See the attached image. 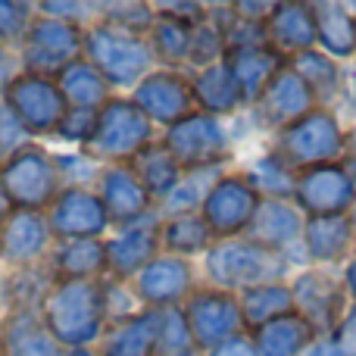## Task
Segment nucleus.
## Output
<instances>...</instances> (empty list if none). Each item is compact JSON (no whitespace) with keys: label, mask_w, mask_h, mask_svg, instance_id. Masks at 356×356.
Wrapping results in <instances>:
<instances>
[{"label":"nucleus","mask_w":356,"mask_h":356,"mask_svg":"<svg viewBox=\"0 0 356 356\" xmlns=\"http://www.w3.org/2000/svg\"><path fill=\"white\" fill-rule=\"evenodd\" d=\"M341 282H344V291H347V297H350V307H356V253L344 263V269H341Z\"/></svg>","instance_id":"53"},{"label":"nucleus","mask_w":356,"mask_h":356,"mask_svg":"<svg viewBox=\"0 0 356 356\" xmlns=\"http://www.w3.org/2000/svg\"><path fill=\"white\" fill-rule=\"evenodd\" d=\"M97 197L104 200L106 213H110V222H119V225H131V222L144 219V216L150 213V200H154V197L147 194V188L138 181L131 166L100 169Z\"/></svg>","instance_id":"23"},{"label":"nucleus","mask_w":356,"mask_h":356,"mask_svg":"<svg viewBox=\"0 0 356 356\" xmlns=\"http://www.w3.org/2000/svg\"><path fill=\"white\" fill-rule=\"evenodd\" d=\"M47 225L60 241L100 238L110 228V213H106L104 200L88 188H66L50 207Z\"/></svg>","instance_id":"17"},{"label":"nucleus","mask_w":356,"mask_h":356,"mask_svg":"<svg viewBox=\"0 0 356 356\" xmlns=\"http://www.w3.org/2000/svg\"><path fill=\"white\" fill-rule=\"evenodd\" d=\"M100 288H104V309H106V319H113L116 325H122V322L135 319V303H131V297L125 294L122 282L119 278H113V282H100Z\"/></svg>","instance_id":"46"},{"label":"nucleus","mask_w":356,"mask_h":356,"mask_svg":"<svg viewBox=\"0 0 356 356\" xmlns=\"http://www.w3.org/2000/svg\"><path fill=\"white\" fill-rule=\"evenodd\" d=\"M135 106L160 125H175L194 113V91L191 79H184L175 69H156L135 88Z\"/></svg>","instance_id":"16"},{"label":"nucleus","mask_w":356,"mask_h":356,"mask_svg":"<svg viewBox=\"0 0 356 356\" xmlns=\"http://www.w3.org/2000/svg\"><path fill=\"white\" fill-rule=\"evenodd\" d=\"M250 338L259 356H307L309 347L319 341V334L303 316L288 313L282 319L269 322V325L257 328Z\"/></svg>","instance_id":"27"},{"label":"nucleus","mask_w":356,"mask_h":356,"mask_svg":"<svg viewBox=\"0 0 356 356\" xmlns=\"http://www.w3.org/2000/svg\"><path fill=\"white\" fill-rule=\"evenodd\" d=\"M56 85H60L66 104H72V110H97V106H104L106 100H110L104 75L88 60H79V63H72V66H66L56 75Z\"/></svg>","instance_id":"35"},{"label":"nucleus","mask_w":356,"mask_h":356,"mask_svg":"<svg viewBox=\"0 0 356 356\" xmlns=\"http://www.w3.org/2000/svg\"><path fill=\"white\" fill-rule=\"evenodd\" d=\"M266 41L284 60H294V56L307 54V50H316L319 38H316L313 3H303V0L275 3L272 16L266 19Z\"/></svg>","instance_id":"21"},{"label":"nucleus","mask_w":356,"mask_h":356,"mask_svg":"<svg viewBox=\"0 0 356 356\" xmlns=\"http://www.w3.org/2000/svg\"><path fill=\"white\" fill-rule=\"evenodd\" d=\"M106 322L100 282H60L44 303V325L56 344L81 350L100 338Z\"/></svg>","instance_id":"2"},{"label":"nucleus","mask_w":356,"mask_h":356,"mask_svg":"<svg viewBox=\"0 0 356 356\" xmlns=\"http://www.w3.org/2000/svg\"><path fill=\"white\" fill-rule=\"evenodd\" d=\"M316 106H319V100L309 91V85L291 66H284L282 72L269 81L263 97L253 104V122H257L259 129L282 131L284 125L297 122L300 116L313 113Z\"/></svg>","instance_id":"15"},{"label":"nucleus","mask_w":356,"mask_h":356,"mask_svg":"<svg viewBox=\"0 0 356 356\" xmlns=\"http://www.w3.org/2000/svg\"><path fill=\"white\" fill-rule=\"evenodd\" d=\"M291 297H294V313L303 316L319 338H328L350 309V297L341 275H334L332 269H316V266L297 272L291 282Z\"/></svg>","instance_id":"8"},{"label":"nucleus","mask_w":356,"mask_h":356,"mask_svg":"<svg viewBox=\"0 0 356 356\" xmlns=\"http://www.w3.org/2000/svg\"><path fill=\"white\" fill-rule=\"evenodd\" d=\"M181 313L191 328V338L200 347V353L216 350L228 338L244 332V316H241L238 294H228V291H219V288L194 291L184 300Z\"/></svg>","instance_id":"10"},{"label":"nucleus","mask_w":356,"mask_h":356,"mask_svg":"<svg viewBox=\"0 0 356 356\" xmlns=\"http://www.w3.org/2000/svg\"><path fill=\"white\" fill-rule=\"evenodd\" d=\"M156 356H200V347L191 338V328L184 322L181 307L163 309V325L156 338Z\"/></svg>","instance_id":"40"},{"label":"nucleus","mask_w":356,"mask_h":356,"mask_svg":"<svg viewBox=\"0 0 356 356\" xmlns=\"http://www.w3.org/2000/svg\"><path fill=\"white\" fill-rule=\"evenodd\" d=\"M50 238H54V232H50L47 219L41 213L13 209L0 222V259L13 263L16 269H25L47 253Z\"/></svg>","instance_id":"22"},{"label":"nucleus","mask_w":356,"mask_h":356,"mask_svg":"<svg viewBox=\"0 0 356 356\" xmlns=\"http://www.w3.org/2000/svg\"><path fill=\"white\" fill-rule=\"evenodd\" d=\"M313 19L322 54H328L338 63L356 60V13L350 6L338 3V0H316Z\"/></svg>","instance_id":"25"},{"label":"nucleus","mask_w":356,"mask_h":356,"mask_svg":"<svg viewBox=\"0 0 356 356\" xmlns=\"http://www.w3.org/2000/svg\"><path fill=\"white\" fill-rule=\"evenodd\" d=\"M147 144H154V122L135 106V100H106L97 110V131L91 138L94 160H135Z\"/></svg>","instance_id":"6"},{"label":"nucleus","mask_w":356,"mask_h":356,"mask_svg":"<svg viewBox=\"0 0 356 356\" xmlns=\"http://www.w3.org/2000/svg\"><path fill=\"white\" fill-rule=\"evenodd\" d=\"M10 216V200H6V194H3V188H0V222Z\"/></svg>","instance_id":"55"},{"label":"nucleus","mask_w":356,"mask_h":356,"mask_svg":"<svg viewBox=\"0 0 356 356\" xmlns=\"http://www.w3.org/2000/svg\"><path fill=\"white\" fill-rule=\"evenodd\" d=\"M238 303H241V316H244V332L247 334H253L257 328L282 319V316L294 313V297H291L288 282L250 288V291H244V294H238Z\"/></svg>","instance_id":"30"},{"label":"nucleus","mask_w":356,"mask_h":356,"mask_svg":"<svg viewBox=\"0 0 356 356\" xmlns=\"http://www.w3.org/2000/svg\"><path fill=\"white\" fill-rule=\"evenodd\" d=\"M38 10L50 19H60V22H72L79 25L85 19V13H97L100 3H69V0H50V3H41Z\"/></svg>","instance_id":"48"},{"label":"nucleus","mask_w":356,"mask_h":356,"mask_svg":"<svg viewBox=\"0 0 356 356\" xmlns=\"http://www.w3.org/2000/svg\"><path fill=\"white\" fill-rule=\"evenodd\" d=\"M56 172H60V181H72L69 188H81L85 181H97L100 169L97 160L91 156H54Z\"/></svg>","instance_id":"45"},{"label":"nucleus","mask_w":356,"mask_h":356,"mask_svg":"<svg viewBox=\"0 0 356 356\" xmlns=\"http://www.w3.org/2000/svg\"><path fill=\"white\" fill-rule=\"evenodd\" d=\"M288 66L300 75L303 81L309 85V91L316 94L319 106H328L334 97L341 94V81H344V69H341L338 60H332L328 54H322L319 47L307 50V54L288 60Z\"/></svg>","instance_id":"34"},{"label":"nucleus","mask_w":356,"mask_h":356,"mask_svg":"<svg viewBox=\"0 0 356 356\" xmlns=\"http://www.w3.org/2000/svg\"><path fill=\"white\" fill-rule=\"evenodd\" d=\"M244 178L250 181V188L257 191L263 200H294L297 169H291L275 150L257 156L253 166L244 172Z\"/></svg>","instance_id":"36"},{"label":"nucleus","mask_w":356,"mask_h":356,"mask_svg":"<svg viewBox=\"0 0 356 356\" xmlns=\"http://www.w3.org/2000/svg\"><path fill=\"white\" fill-rule=\"evenodd\" d=\"M191 91H194V106L207 116H232L244 106V94H241L238 81H234L228 63H213V66L194 72L191 79Z\"/></svg>","instance_id":"26"},{"label":"nucleus","mask_w":356,"mask_h":356,"mask_svg":"<svg viewBox=\"0 0 356 356\" xmlns=\"http://www.w3.org/2000/svg\"><path fill=\"white\" fill-rule=\"evenodd\" d=\"M100 13H106L104 22L116 25L122 31L144 38L156 22V6L150 3H100Z\"/></svg>","instance_id":"41"},{"label":"nucleus","mask_w":356,"mask_h":356,"mask_svg":"<svg viewBox=\"0 0 356 356\" xmlns=\"http://www.w3.org/2000/svg\"><path fill=\"white\" fill-rule=\"evenodd\" d=\"M63 356H97V353H91L88 347H81V350H69V353H63Z\"/></svg>","instance_id":"56"},{"label":"nucleus","mask_w":356,"mask_h":356,"mask_svg":"<svg viewBox=\"0 0 356 356\" xmlns=\"http://www.w3.org/2000/svg\"><path fill=\"white\" fill-rule=\"evenodd\" d=\"M225 175L222 166H209V169H191L181 175L178 188L163 200V213L172 219V216H188V213H200L203 200L209 197L213 184Z\"/></svg>","instance_id":"38"},{"label":"nucleus","mask_w":356,"mask_h":356,"mask_svg":"<svg viewBox=\"0 0 356 356\" xmlns=\"http://www.w3.org/2000/svg\"><path fill=\"white\" fill-rule=\"evenodd\" d=\"M85 56L104 75L106 85L116 88H138L150 75V66L156 60L150 41L110 22H97L85 31Z\"/></svg>","instance_id":"4"},{"label":"nucleus","mask_w":356,"mask_h":356,"mask_svg":"<svg viewBox=\"0 0 356 356\" xmlns=\"http://www.w3.org/2000/svg\"><path fill=\"white\" fill-rule=\"evenodd\" d=\"M207 356H259L257 353V344H253V338L247 332L234 334V338H228L225 344H219L216 350H209Z\"/></svg>","instance_id":"50"},{"label":"nucleus","mask_w":356,"mask_h":356,"mask_svg":"<svg viewBox=\"0 0 356 356\" xmlns=\"http://www.w3.org/2000/svg\"><path fill=\"white\" fill-rule=\"evenodd\" d=\"M213 244H216V238L200 213L172 216V219H166L160 228V247L169 257L188 259V257H197V253H207Z\"/></svg>","instance_id":"33"},{"label":"nucleus","mask_w":356,"mask_h":356,"mask_svg":"<svg viewBox=\"0 0 356 356\" xmlns=\"http://www.w3.org/2000/svg\"><path fill=\"white\" fill-rule=\"evenodd\" d=\"M194 294V269L181 257H156L138 275V297L150 309H175Z\"/></svg>","instance_id":"20"},{"label":"nucleus","mask_w":356,"mask_h":356,"mask_svg":"<svg viewBox=\"0 0 356 356\" xmlns=\"http://www.w3.org/2000/svg\"><path fill=\"white\" fill-rule=\"evenodd\" d=\"M222 60H225V38H222V31L207 19V22H200L194 29V35H191L188 63L197 66V72H200V69L213 66V63H222Z\"/></svg>","instance_id":"42"},{"label":"nucleus","mask_w":356,"mask_h":356,"mask_svg":"<svg viewBox=\"0 0 356 356\" xmlns=\"http://www.w3.org/2000/svg\"><path fill=\"white\" fill-rule=\"evenodd\" d=\"M50 275H44L35 266H25V269H16L10 278L3 282V300L10 303L13 313H35L44 309L50 297Z\"/></svg>","instance_id":"37"},{"label":"nucleus","mask_w":356,"mask_h":356,"mask_svg":"<svg viewBox=\"0 0 356 356\" xmlns=\"http://www.w3.org/2000/svg\"><path fill=\"white\" fill-rule=\"evenodd\" d=\"M85 54V35L79 25L50 16H35L22 41V66L31 75H60Z\"/></svg>","instance_id":"9"},{"label":"nucleus","mask_w":356,"mask_h":356,"mask_svg":"<svg viewBox=\"0 0 356 356\" xmlns=\"http://www.w3.org/2000/svg\"><path fill=\"white\" fill-rule=\"evenodd\" d=\"M131 169H135L138 181L147 188V194L160 197V200H166V197L172 194L184 175V169L178 166L175 156L166 150V144H147V147L131 160Z\"/></svg>","instance_id":"32"},{"label":"nucleus","mask_w":356,"mask_h":356,"mask_svg":"<svg viewBox=\"0 0 356 356\" xmlns=\"http://www.w3.org/2000/svg\"><path fill=\"white\" fill-rule=\"evenodd\" d=\"M356 253V219L350 216H313L303 225V257L316 269L344 266Z\"/></svg>","instance_id":"19"},{"label":"nucleus","mask_w":356,"mask_h":356,"mask_svg":"<svg viewBox=\"0 0 356 356\" xmlns=\"http://www.w3.org/2000/svg\"><path fill=\"white\" fill-rule=\"evenodd\" d=\"M234 6V16L247 19V22H263L272 16V10H275V3H257V0H238Z\"/></svg>","instance_id":"51"},{"label":"nucleus","mask_w":356,"mask_h":356,"mask_svg":"<svg viewBox=\"0 0 356 356\" xmlns=\"http://www.w3.org/2000/svg\"><path fill=\"white\" fill-rule=\"evenodd\" d=\"M347 144L350 141H347V131L341 125L338 113L332 106H316L313 113L275 131L272 150L291 169L303 172V169L325 166V163H341V156L347 154Z\"/></svg>","instance_id":"3"},{"label":"nucleus","mask_w":356,"mask_h":356,"mask_svg":"<svg viewBox=\"0 0 356 356\" xmlns=\"http://www.w3.org/2000/svg\"><path fill=\"white\" fill-rule=\"evenodd\" d=\"M160 228L163 222L156 213H147L144 219L122 225L113 241H106V269L122 282L129 275H141L160 250Z\"/></svg>","instance_id":"18"},{"label":"nucleus","mask_w":356,"mask_h":356,"mask_svg":"<svg viewBox=\"0 0 356 356\" xmlns=\"http://www.w3.org/2000/svg\"><path fill=\"white\" fill-rule=\"evenodd\" d=\"M0 188H3L10 207L41 213L44 207H54L60 197V172L54 156L38 144H22L10 160L0 166Z\"/></svg>","instance_id":"5"},{"label":"nucleus","mask_w":356,"mask_h":356,"mask_svg":"<svg viewBox=\"0 0 356 356\" xmlns=\"http://www.w3.org/2000/svg\"><path fill=\"white\" fill-rule=\"evenodd\" d=\"M22 125L16 122V116L10 113V106L0 104V166L22 147Z\"/></svg>","instance_id":"47"},{"label":"nucleus","mask_w":356,"mask_h":356,"mask_svg":"<svg viewBox=\"0 0 356 356\" xmlns=\"http://www.w3.org/2000/svg\"><path fill=\"white\" fill-rule=\"evenodd\" d=\"M106 269V244L97 238L60 241L54 250V272L60 282H94Z\"/></svg>","instance_id":"29"},{"label":"nucleus","mask_w":356,"mask_h":356,"mask_svg":"<svg viewBox=\"0 0 356 356\" xmlns=\"http://www.w3.org/2000/svg\"><path fill=\"white\" fill-rule=\"evenodd\" d=\"M163 144H166V150L175 156V163L184 172L222 166V163L228 160V150H232L222 119L207 116V113H200V110L184 116L181 122L169 125Z\"/></svg>","instance_id":"7"},{"label":"nucleus","mask_w":356,"mask_h":356,"mask_svg":"<svg viewBox=\"0 0 356 356\" xmlns=\"http://www.w3.org/2000/svg\"><path fill=\"white\" fill-rule=\"evenodd\" d=\"M203 269L213 288L228 291V294H244L259 284L284 282V275L291 272V259L250 238H228L216 241L203 253Z\"/></svg>","instance_id":"1"},{"label":"nucleus","mask_w":356,"mask_h":356,"mask_svg":"<svg viewBox=\"0 0 356 356\" xmlns=\"http://www.w3.org/2000/svg\"><path fill=\"white\" fill-rule=\"evenodd\" d=\"M160 325L163 309H144L135 319L116 325V332L104 344V356H156Z\"/></svg>","instance_id":"31"},{"label":"nucleus","mask_w":356,"mask_h":356,"mask_svg":"<svg viewBox=\"0 0 356 356\" xmlns=\"http://www.w3.org/2000/svg\"><path fill=\"white\" fill-rule=\"evenodd\" d=\"M307 356H344V353H341L328 338H319V341H316V344L307 350Z\"/></svg>","instance_id":"54"},{"label":"nucleus","mask_w":356,"mask_h":356,"mask_svg":"<svg viewBox=\"0 0 356 356\" xmlns=\"http://www.w3.org/2000/svg\"><path fill=\"white\" fill-rule=\"evenodd\" d=\"M294 207L313 216H350L356 207V181L341 163H325L297 172Z\"/></svg>","instance_id":"13"},{"label":"nucleus","mask_w":356,"mask_h":356,"mask_svg":"<svg viewBox=\"0 0 356 356\" xmlns=\"http://www.w3.org/2000/svg\"><path fill=\"white\" fill-rule=\"evenodd\" d=\"M19 79V63L6 47H0V94L10 91V85Z\"/></svg>","instance_id":"52"},{"label":"nucleus","mask_w":356,"mask_h":356,"mask_svg":"<svg viewBox=\"0 0 356 356\" xmlns=\"http://www.w3.org/2000/svg\"><path fill=\"white\" fill-rule=\"evenodd\" d=\"M328 341H332L344 356H356V307L347 309L344 319L338 322V328L328 334Z\"/></svg>","instance_id":"49"},{"label":"nucleus","mask_w":356,"mask_h":356,"mask_svg":"<svg viewBox=\"0 0 356 356\" xmlns=\"http://www.w3.org/2000/svg\"><path fill=\"white\" fill-rule=\"evenodd\" d=\"M0 347L6 356H60V344L35 313H13L0 328Z\"/></svg>","instance_id":"28"},{"label":"nucleus","mask_w":356,"mask_h":356,"mask_svg":"<svg viewBox=\"0 0 356 356\" xmlns=\"http://www.w3.org/2000/svg\"><path fill=\"white\" fill-rule=\"evenodd\" d=\"M6 106L29 135H50L60 129L63 116L69 113V104L63 97L60 85L47 75L22 72L6 91Z\"/></svg>","instance_id":"12"},{"label":"nucleus","mask_w":356,"mask_h":356,"mask_svg":"<svg viewBox=\"0 0 356 356\" xmlns=\"http://www.w3.org/2000/svg\"><path fill=\"white\" fill-rule=\"evenodd\" d=\"M191 35H194L191 25L156 13V22H154V29H150V50H154V56L163 60L166 66H181L191 56Z\"/></svg>","instance_id":"39"},{"label":"nucleus","mask_w":356,"mask_h":356,"mask_svg":"<svg viewBox=\"0 0 356 356\" xmlns=\"http://www.w3.org/2000/svg\"><path fill=\"white\" fill-rule=\"evenodd\" d=\"M225 63L232 69L234 81H238L241 94H244V104L253 106L263 91L269 88V81L288 66L282 54L269 47V44H257V47H238V50H228Z\"/></svg>","instance_id":"24"},{"label":"nucleus","mask_w":356,"mask_h":356,"mask_svg":"<svg viewBox=\"0 0 356 356\" xmlns=\"http://www.w3.org/2000/svg\"><path fill=\"white\" fill-rule=\"evenodd\" d=\"M353 106H356V60H353Z\"/></svg>","instance_id":"57"},{"label":"nucleus","mask_w":356,"mask_h":356,"mask_svg":"<svg viewBox=\"0 0 356 356\" xmlns=\"http://www.w3.org/2000/svg\"><path fill=\"white\" fill-rule=\"evenodd\" d=\"M31 22V3H16V0H0V41L3 44H22L29 35Z\"/></svg>","instance_id":"43"},{"label":"nucleus","mask_w":356,"mask_h":356,"mask_svg":"<svg viewBox=\"0 0 356 356\" xmlns=\"http://www.w3.org/2000/svg\"><path fill=\"white\" fill-rule=\"evenodd\" d=\"M94 131H97V110H69L56 135L72 144H91Z\"/></svg>","instance_id":"44"},{"label":"nucleus","mask_w":356,"mask_h":356,"mask_svg":"<svg viewBox=\"0 0 356 356\" xmlns=\"http://www.w3.org/2000/svg\"><path fill=\"white\" fill-rule=\"evenodd\" d=\"M303 225H307V216L294 207V200H259V209L244 238L282 253L294 266L297 259L307 263V257H303Z\"/></svg>","instance_id":"14"},{"label":"nucleus","mask_w":356,"mask_h":356,"mask_svg":"<svg viewBox=\"0 0 356 356\" xmlns=\"http://www.w3.org/2000/svg\"><path fill=\"white\" fill-rule=\"evenodd\" d=\"M259 200H263V197L250 188L244 172H225L213 184L209 197L203 200L200 216L209 225L216 241L244 238L253 216H257V209H259Z\"/></svg>","instance_id":"11"}]
</instances>
